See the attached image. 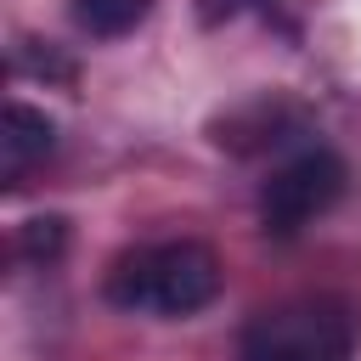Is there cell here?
I'll return each mask as SVG.
<instances>
[{"mask_svg": "<svg viewBox=\"0 0 361 361\" xmlns=\"http://www.w3.org/2000/svg\"><path fill=\"white\" fill-rule=\"evenodd\" d=\"M220 293V259L214 248L180 237V243H147L113 259L107 299L118 310L141 316H192Z\"/></svg>", "mask_w": 361, "mask_h": 361, "instance_id": "6da1fadb", "label": "cell"}, {"mask_svg": "<svg viewBox=\"0 0 361 361\" xmlns=\"http://www.w3.org/2000/svg\"><path fill=\"white\" fill-rule=\"evenodd\" d=\"M355 310L333 293H305L259 310L243 327V361H350Z\"/></svg>", "mask_w": 361, "mask_h": 361, "instance_id": "7a4b0ae2", "label": "cell"}, {"mask_svg": "<svg viewBox=\"0 0 361 361\" xmlns=\"http://www.w3.org/2000/svg\"><path fill=\"white\" fill-rule=\"evenodd\" d=\"M344 186H350L344 158L327 152V147H310V152L288 158V164L259 186V220H265L271 237H293V231H305L316 214H327V209L344 197Z\"/></svg>", "mask_w": 361, "mask_h": 361, "instance_id": "3957f363", "label": "cell"}, {"mask_svg": "<svg viewBox=\"0 0 361 361\" xmlns=\"http://www.w3.org/2000/svg\"><path fill=\"white\" fill-rule=\"evenodd\" d=\"M51 147H56V124H51L39 107L11 102L6 118H0V175H6V186H17Z\"/></svg>", "mask_w": 361, "mask_h": 361, "instance_id": "277c9868", "label": "cell"}, {"mask_svg": "<svg viewBox=\"0 0 361 361\" xmlns=\"http://www.w3.org/2000/svg\"><path fill=\"white\" fill-rule=\"evenodd\" d=\"M152 11V0H73V23L90 39H118L130 28H141Z\"/></svg>", "mask_w": 361, "mask_h": 361, "instance_id": "5b68a950", "label": "cell"}, {"mask_svg": "<svg viewBox=\"0 0 361 361\" xmlns=\"http://www.w3.org/2000/svg\"><path fill=\"white\" fill-rule=\"evenodd\" d=\"M17 243H23V254H28V259H56V254H62V243H68V220H62V214H34V220L23 226V237H17Z\"/></svg>", "mask_w": 361, "mask_h": 361, "instance_id": "8992f818", "label": "cell"}, {"mask_svg": "<svg viewBox=\"0 0 361 361\" xmlns=\"http://www.w3.org/2000/svg\"><path fill=\"white\" fill-rule=\"evenodd\" d=\"M248 11H271V0H197V23L203 28H220V23H237Z\"/></svg>", "mask_w": 361, "mask_h": 361, "instance_id": "52a82bcc", "label": "cell"}]
</instances>
